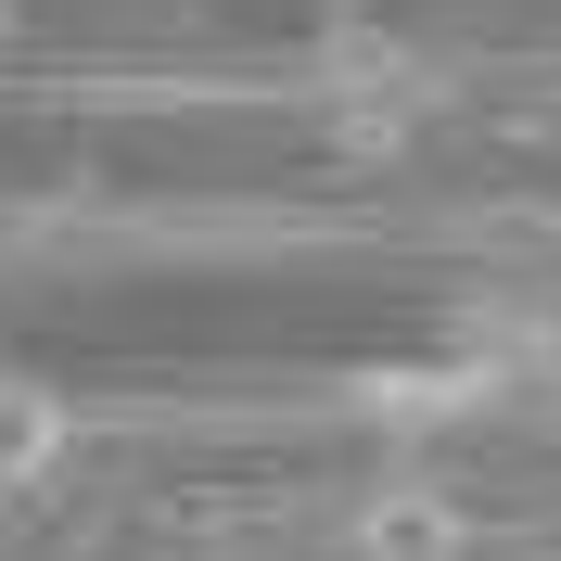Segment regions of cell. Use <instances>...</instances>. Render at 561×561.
<instances>
[{
	"mask_svg": "<svg viewBox=\"0 0 561 561\" xmlns=\"http://www.w3.org/2000/svg\"><path fill=\"white\" fill-rule=\"evenodd\" d=\"M472 409H497V383L459 345L396 357V370H357V421H370V434H447V421H472Z\"/></svg>",
	"mask_w": 561,
	"mask_h": 561,
	"instance_id": "obj_1",
	"label": "cell"
},
{
	"mask_svg": "<svg viewBox=\"0 0 561 561\" xmlns=\"http://www.w3.org/2000/svg\"><path fill=\"white\" fill-rule=\"evenodd\" d=\"M447 345L472 357L497 396H511V383H549V370H561V307H549V294H472V307L447 319Z\"/></svg>",
	"mask_w": 561,
	"mask_h": 561,
	"instance_id": "obj_2",
	"label": "cell"
},
{
	"mask_svg": "<svg viewBox=\"0 0 561 561\" xmlns=\"http://www.w3.org/2000/svg\"><path fill=\"white\" fill-rule=\"evenodd\" d=\"M77 472V396L38 370H0V497H38Z\"/></svg>",
	"mask_w": 561,
	"mask_h": 561,
	"instance_id": "obj_3",
	"label": "cell"
},
{
	"mask_svg": "<svg viewBox=\"0 0 561 561\" xmlns=\"http://www.w3.org/2000/svg\"><path fill=\"white\" fill-rule=\"evenodd\" d=\"M345 536L357 549H472V511H447V485H383Z\"/></svg>",
	"mask_w": 561,
	"mask_h": 561,
	"instance_id": "obj_4",
	"label": "cell"
}]
</instances>
